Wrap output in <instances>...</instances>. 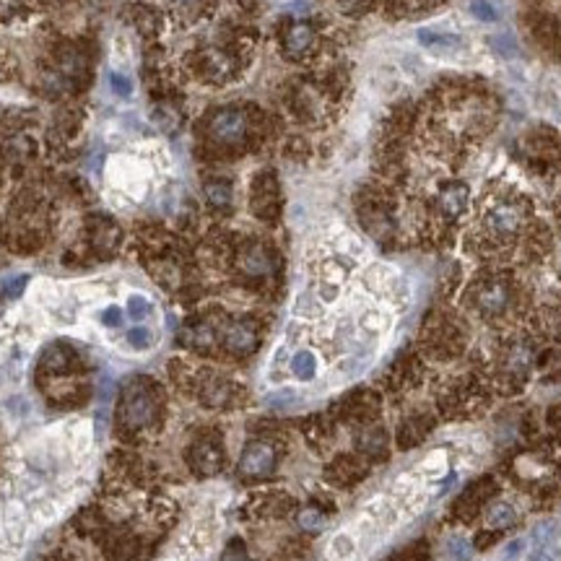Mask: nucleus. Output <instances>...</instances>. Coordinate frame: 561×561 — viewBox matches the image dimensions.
<instances>
[{
  "mask_svg": "<svg viewBox=\"0 0 561 561\" xmlns=\"http://www.w3.org/2000/svg\"><path fill=\"white\" fill-rule=\"evenodd\" d=\"M120 416L127 426H149L156 416V403L149 395V390L140 385V382H133V385L125 390L123 395V408H120Z\"/></svg>",
  "mask_w": 561,
  "mask_h": 561,
  "instance_id": "1",
  "label": "nucleus"
},
{
  "mask_svg": "<svg viewBox=\"0 0 561 561\" xmlns=\"http://www.w3.org/2000/svg\"><path fill=\"white\" fill-rule=\"evenodd\" d=\"M525 221V213L517 203H499L486 213V232L494 234L497 239H507L512 234L520 232V226Z\"/></svg>",
  "mask_w": 561,
  "mask_h": 561,
  "instance_id": "2",
  "label": "nucleus"
},
{
  "mask_svg": "<svg viewBox=\"0 0 561 561\" xmlns=\"http://www.w3.org/2000/svg\"><path fill=\"white\" fill-rule=\"evenodd\" d=\"M275 468V455L273 447H268L265 442H249L247 447L242 449L239 458V473L245 478H262L271 475Z\"/></svg>",
  "mask_w": 561,
  "mask_h": 561,
  "instance_id": "3",
  "label": "nucleus"
},
{
  "mask_svg": "<svg viewBox=\"0 0 561 561\" xmlns=\"http://www.w3.org/2000/svg\"><path fill=\"white\" fill-rule=\"evenodd\" d=\"M221 462H224V455L221 449L211 445V442H198L195 447L190 449V465L192 471L200 475H213L221 471Z\"/></svg>",
  "mask_w": 561,
  "mask_h": 561,
  "instance_id": "4",
  "label": "nucleus"
},
{
  "mask_svg": "<svg viewBox=\"0 0 561 561\" xmlns=\"http://www.w3.org/2000/svg\"><path fill=\"white\" fill-rule=\"evenodd\" d=\"M510 304V286L501 281H488L478 291V310L484 314H501Z\"/></svg>",
  "mask_w": 561,
  "mask_h": 561,
  "instance_id": "5",
  "label": "nucleus"
},
{
  "mask_svg": "<svg viewBox=\"0 0 561 561\" xmlns=\"http://www.w3.org/2000/svg\"><path fill=\"white\" fill-rule=\"evenodd\" d=\"M226 349L234 353H247L255 349V330L247 323H234L226 330Z\"/></svg>",
  "mask_w": 561,
  "mask_h": 561,
  "instance_id": "6",
  "label": "nucleus"
},
{
  "mask_svg": "<svg viewBox=\"0 0 561 561\" xmlns=\"http://www.w3.org/2000/svg\"><path fill=\"white\" fill-rule=\"evenodd\" d=\"M419 39L421 45H426L434 55H452V52L460 50V39L455 34H436V32H429V29H421L419 32Z\"/></svg>",
  "mask_w": 561,
  "mask_h": 561,
  "instance_id": "7",
  "label": "nucleus"
},
{
  "mask_svg": "<svg viewBox=\"0 0 561 561\" xmlns=\"http://www.w3.org/2000/svg\"><path fill=\"white\" fill-rule=\"evenodd\" d=\"M242 130H245V120H242V114L232 112V110L221 112L216 117V123H213V133L221 138V140H229V143L237 140V138L242 136Z\"/></svg>",
  "mask_w": 561,
  "mask_h": 561,
  "instance_id": "8",
  "label": "nucleus"
},
{
  "mask_svg": "<svg viewBox=\"0 0 561 561\" xmlns=\"http://www.w3.org/2000/svg\"><path fill=\"white\" fill-rule=\"evenodd\" d=\"M465 203H468V190L462 185H449L439 192V205H442V211L449 213V216L462 213Z\"/></svg>",
  "mask_w": 561,
  "mask_h": 561,
  "instance_id": "9",
  "label": "nucleus"
},
{
  "mask_svg": "<svg viewBox=\"0 0 561 561\" xmlns=\"http://www.w3.org/2000/svg\"><path fill=\"white\" fill-rule=\"evenodd\" d=\"M242 268L247 271L249 275H262L271 271V258L262 247H249L245 255H242Z\"/></svg>",
  "mask_w": 561,
  "mask_h": 561,
  "instance_id": "10",
  "label": "nucleus"
},
{
  "mask_svg": "<svg viewBox=\"0 0 561 561\" xmlns=\"http://www.w3.org/2000/svg\"><path fill=\"white\" fill-rule=\"evenodd\" d=\"M291 372L297 379H312L317 372V359L312 356L310 351H299L294 359H291Z\"/></svg>",
  "mask_w": 561,
  "mask_h": 561,
  "instance_id": "11",
  "label": "nucleus"
},
{
  "mask_svg": "<svg viewBox=\"0 0 561 561\" xmlns=\"http://www.w3.org/2000/svg\"><path fill=\"white\" fill-rule=\"evenodd\" d=\"M486 523L491 525V527H507V525L514 523V510H512L507 501H499V504H494V507L488 510Z\"/></svg>",
  "mask_w": 561,
  "mask_h": 561,
  "instance_id": "12",
  "label": "nucleus"
},
{
  "mask_svg": "<svg viewBox=\"0 0 561 561\" xmlns=\"http://www.w3.org/2000/svg\"><path fill=\"white\" fill-rule=\"evenodd\" d=\"M310 39H312V32L307 29V26H294V29L288 32V50L301 52L307 45H310Z\"/></svg>",
  "mask_w": 561,
  "mask_h": 561,
  "instance_id": "13",
  "label": "nucleus"
},
{
  "mask_svg": "<svg viewBox=\"0 0 561 561\" xmlns=\"http://www.w3.org/2000/svg\"><path fill=\"white\" fill-rule=\"evenodd\" d=\"M359 449H364L366 455H377V452L385 449V439H382L379 432H369V434H364L359 439Z\"/></svg>",
  "mask_w": 561,
  "mask_h": 561,
  "instance_id": "14",
  "label": "nucleus"
},
{
  "mask_svg": "<svg viewBox=\"0 0 561 561\" xmlns=\"http://www.w3.org/2000/svg\"><path fill=\"white\" fill-rule=\"evenodd\" d=\"M299 525L304 527V530H310V533H317V530H323L325 517L320 514V512H314V510H304L299 514Z\"/></svg>",
  "mask_w": 561,
  "mask_h": 561,
  "instance_id": "15",
  "label": "nucleus"
},
{
  "mask_svg": "<svg viewBox=\"0 0 561 561\" xmlns=\"http://www.w3.org/2000/svg\"><path fill=\"white\" fill-rule=\"evenodd\" d=\"M447 551L455 561H468L471 556H473V549H471L462 538H452V540L447 543Z\"/></svg>",
  "mask_w": 561,
  "mask_h": 561,
  "instance_id": "16",
  "label": "nucleus"
},
{
  "mask_svg": "<svg viewBox=\"0 0 561 561\" xmlns=\"http://www.w3.org/2000/svg\"><path fill=\"white\" fill-rule=\"evenodd\" d=\"M208 198H211L213 205H226L232 200V190L221 185V182H216V185H208Z\"/></svg>",
  "mask_w": 561,
  "mask_h": 561,
  "instance_id": "17",
  "label": "nucleus"
},
{
  "mask_svg": "<svg viewBox=\"0 0 561 561\" xmlns=\"http://www.w3.org/2000/svg\"><path fill=\"white\" fill-rule=\"evenodd\" d=\"M471 11H473L478 18H484V21H494V18H497V13H494V8L488 5L486 0H473V3H471Z\"/></svg>",
  "mask_w": 561,
  "mask_h": 561,
  "instance_id": "18",
  "label": "nucleus"
},
{
  "mask_svg": "<svg viewBox=\"0 0 561 561\" xmlns=\"http://www.w3.org/2000/svg\"><path fill=\"white\" fill-rule=\"evenodd\" d=\"M151 333L146 330V327H140V330H130V343L136 346V349H149L151 346Z\"/></svg>",
  "mask_w": 561,
  "mask_h": 561,
  "instance_id": "19",
  "label": "nucleus"
},
{
  "mask_svg": "<svg viewBox=\"0 0 561 561\" xmlns=\"http://www.w3.org/2000/svg\"><path fill=\"white\" fill-rule=\"evenodd\" d=\"M525 549V540H512V543H507L504 546V553H501V559H517L520 556V551Z\"/></svg>",
  "mask_w": 561,
  "mask_h": 561,
  "instance_id": "20",
  "label": "nucleus"
},
{
  "mask_svg": "<svg viewBox=\"0 0 561 561\" xmlns=\"http://www.w3.org/2000/svg\"><path fill=\"white\" fill-rule=\"evenodd\" d=\"M221 561H252V559H249L247 553L242 551V546L234 543V546H229V551L224 553V559H221Z\"/></svg>",
  "mask_w": 561,
  "mask_h": 561,
  "instance_id": "21",
  "label": "nucleus"
},
{
  "mask_svg": "<svg viewBox=\"0 0 561 561\" xmlns=\"http://www.w3.org/2000/svg\"><path fill=\"white\" fill-rule=\"evenodd\" d=\"M24 284H26V278H24V275H18V278H13V281H3V288H5V294H8V297H16V294L21 291Z\"/></svg>",
  "mask_w": 561,
  "mask_h": 561,
  "instance_id": "22",
  "label": "nucleus"
},
{
  "mask_svg": "<svg viewBox=\"0 0 561 561\" xmlns=\"http://www.w3.org/2000/svg\"><path fill=\"white\" fill-rule=\"evenodd\" d=\"M333 549H338V553H346V551H351V540H349V538L340 536L336 540V546H333Z\"/></svg>",
  "mask_w": 561,
  "mask_h": 561,
  "instance_id": "23",
  "label": "nucleus"
},
{
  "mask_svg": "<svg viewBox=\"0 0 561 561\" xmlns=\"http://www.w3.org/2000/svg\"><path fill=\"white\" fill-rule=\"evenodd\" d=\"M533 561H553V559H551L546 551H538L536 556H533Z\"/></svg>",
  "mask_w": 561,
  "mask_h": 561,
  "instance_id": "24",
  "label": "nucleus"
}]
</instances>
